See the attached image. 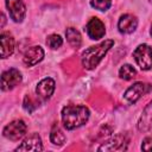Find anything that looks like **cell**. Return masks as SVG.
I'll list each match as a JSON object with an SVG mask.
<instances>
[{
  "label": "cell",
  "instance_id": "1",
  "mask_svg": "<svg viewBox=\"0 0 152 152\" xmlns=\"http://www.w3.org/2000/svg\"><path fill=\"white\" fill-rule=\"evenodd\" d=\"M90 112L86 106L69 104L62 109V122L66 129H75L84 125L89 119Z\"/></svg>",
  "mask_w": 152,
  "mask_h": 152
},
{
  "label": "cell",
  "instance_id": "2",
  "mask_svg": "<svg viewBox=\"0 0 152 152\" xmlns=\"http://www.w3.org/2000/svg\"><path fill=\"white\" fill-rule=\"evenodd\" d=\"M113 45H114V40L107 39L95 46H90V48L86 49L81 57L82 65L84 66V69L91 70V69L96 68L99 65V63L102 61V58L106 56V53L110 50V48H113Z\"/></svg>",
  "mask_w": 152,
  "mask_h": 152
},
{
  "label": "cell",
  "instance_id": "3",
  "mask_svg": "<svg viewBox=\"0 0 152 152\" xmlns=\"http://www.w3.org/2000/svg\"><path fill=\"white\" fill-rule=\"evenodd\" d=\"M133 57L141 70L152 68V48L147 44H140L133 52Z\"/></svg>",
  "mask_w": 152,
  "mask_h": 152
},
{
  "label": "cell",
  "instance_id": "4",
  "mask_svg": "<svg viewBox=\"0 0 152 152\" xmlns=\"http://www.w3.org/2000/svg\"><path fill=\"white\" fill-rule=\"evenodd\" d=\"M26 124L23 120H13L12 122H10L8 125H6L4 127L2 134L5 138L13 140V141H18L19 139H21L25 134H26Z\"/></svg>",
  "mask_w": 152,
  "mask_h": 152
},
{
  "label": "cell",
  "instance_id": "5",
  "mask_svg": "<svg viewBox=\"0 0 152 152\" xmlns=\"http://www.w3.org/2000/svg\"><path fill=\"white\" fill-rule=\"evenodd\" d=\"M152 90V86L144 82H135L133 83L126 91H125V99L129 103H135L142 95L150 93Z\"/></svg>",
  "mask_w": 152,
  "mask_h": 152
},
{
  "label": "cell",
  "instance_id": "6",
  "mask_svg": "<svg viewBox=\"0 0 152 152\" xmlns=\"http://www.w3.org/2000/svg\"><path fill=\"white\" fill-rule=\"evenodd\" d=\"M20 82H21V74L15 68H11L4 71L1 75V89L4 91L13 89Z\"/></svg>",
  "mask_w": 152,
  "mask_h": 152
},
{
  "label": "cell",
  "instance_id": "7",
  "mask_svg": "<svg viewBox=\"0 0 152 152\" xmlns=\"http://www.w3.org/2000/svg\"><path fill=\"white\" fill-rule=\"evenodd\" d=\"M6 7L10 17L15 23H21L26 14V6L23 0H6Z\"/></svg>",
  "mask_w": 152,
  "mask_h": 152
},
{
  "label": "cell",
  "instance_id": "8",
  "mask_svg": "<svg viewBox=\"0 0 152 152\" xmlns=\"http://www.w3.org/2000/svg\"><path fill=\"white\" fill-rule=\"evenodd\" d=\"M86 30H87V34L89 36V38L94 39V40L101 39L106 33L104 24L99 18H91L88 21V24L86 26Z\"/></svg>",
  "mask_w": 152,
  "mask_h": 152
},
{
  "label": "cell",
  "instance_id": "9",
  "mask_svg": "<svg viewBox=\"0 0 152 152\" xmlns=\"http://www.w3.org/2000/svg\"><path fill=\"white\" fill-rule=\"evenodd\" d=\"M55 87H56V83L52 78H50V77L43 78L36 87V94L43 101L49 100L55 91Z\"/></svg>",
  "mask_w": 152,
  "mask_h": 152
},
{
  "label": "cell",
  "instance_id": "10",
  "mask_svg": "<svg viewBox=\"0 0 152 152\" xmlns=\"http://www.w3.org/2000/svg\"><path fill=\"white\" fill-rule=\"evenodd\" d=\"M42 150H43V144L38 133H32L31 135H28L15 148V151H34V152H38Z\"/></svg>",
  "mask_w": 152,
  "mask_h": 152
},
{
  "label": "cell",
  "instance_id": "11",
  "mask_svg": "<svg viewBox=\"0 0 152 152\" xmlns=\"http://www.w3.org/2000/svg\"><path fill=\"white\" fill-rule=\"evenodd\" d=\"M44 58V50L39 45L28 48L24 53V63L27 66H33L38 64Z\"/></svg>",
  "mask_w": 152,
  "mask_h": 152
},
{
  "label": "cell",
  "instance_id": "12",
  "mask_svg": "<svg viewBox=\"0 0 152 152\" xmlns=\"http://www.w3.org/2000/svg\"><path fill=\"white\" fill-rule=\"evenodd\" d=\"M138 26V19L133 14H122L118 21V28L121 33H132Z\"/></svg>",
  "mask_w": 152,
  "mask_h": 152
},
{
  "label": "cell",
  "instance_id": "13",
  "mask_svg": "<svg viewBox=\"0 0 152 152\" xmlns=\"http://www.w3.org/2000/svg\"><path fill=\"white\" fill-rule=\"evenodd\" d=\"M138 129L140 132H148L152 129V100L144 108V110L139 118Z\"/></svg>",
  "mask_w": 152,
  "mask_h": 152
},
{
  "label": "cell",
  "instance_id": "14",
  "mask_svg": "<svg viewBox=\"0 0 152 152\" xmlns=\"http://www.w3.org/2000/svg\"><path fill=\"white\" fill-rule=\"evenodd\" d=\"M1 43V58L10 57L14 51V38L8 32H2L0 36Z\"/></svg>",
  "mask_w": 152,
  "mask_h": 152
},
{
  "label": "cell",
  "instance_id": "15",
  "mask_svg": "<svg viewBox=\"0 0 152 152\" xmlns=\"http://www.w3.org/2000/svg\"><path fill=\"white\" fill-rule=\"evenodd\" d=\"M122 148L124 150L126 148L124 147V138L122 135H116L110 140L103 142L99 147V151H115V150H122Z\"/></svg>",
  "mask_w": 152,
  "mask_h": 152
},
{
  "label": "cell",
  "instance_id": "16",
  "mask_svg": "<svg viewBox=\"0 0 152 152\" xmlns=\"http://www.w3.org/2000/svg\"><path fill=\"white\" fill-rule=\"evenodd\" d=\"M50 140L53 145H57V146H62L64 142H65V134L63 133V131L55 124L51 128V132H50Z\"/></svg>",
  "mask_w": 152,
  "mask_h": 152
},
{
  "label": "cell",
  "instance_id": "17",
  "mask_svg": "<svg viewBox=\"0 0 152 152\" xmlns=\"http://www.w3.org/2000/svg\"><path fill=\"white\" fill-rule=\"evenodd\" d=\"M65 36H66V40H68V43H69L71 46H74V48H78V46L81 45V43H82V38H81L80 32H78L76 28H74V27H69V28H66V31H65Z\"/></svg>",
  "mask_w": 152,
  "mask_h": 152
},
{
  "label": "cell",
  "instance_id": "18",
  "mask_svg": "<svg viewBox=\"0 0 152 152\" xmlns=\"http://www.w3.org/2000/svg\"><path fill=\"white\" fill-rule=\"evenodd\" d=\"M135 75H137V71L131 64H124V65H121V68L119 70V76L126 81L132 80Z\"/></svg>",
  "mask_w": 152,
  "mask_h": 152
},
{
  "label": "cell",
  "instance_id": "19",
  "mask_svg": "<svg viewBox=\"0 0 152 152\" xmlns=\"http://www.w3.org/2000/svg\"><path fill=\"white\" fill-rule=\"evenodd\" d=\"M63 44V39L59 34H50L48 38H46V45L50 48V49H58L61 48Z\"/></svg>",
  "mask_w": 152,
  "mask_h": 152
},
{
  "label": "cell",
  "instance_id": "20",
  "mask_svg": "<svg viewBox=\"0 0 152 152\" xmlns=\"http://www.w3.org/2000/svg\"><path fill=\"white\" fill-rule=\"evenodd\" d=\"M90 5L99 11H107L110 5H112V0H90Z\"/></svg>",
  "mask_w": 152,
  "mask_h": 152
},
{
  "label": "cell",
  "instance_id": "21",
  "mask_svg": "<svg viewBox=\"0 0 152 152\" xmlns=\"http://www.w3.org/2000/svg\"><path fill=\"white\" fill-rule=\"evenodd\" d=\"M24 108H25L28 113H32V112L37 108V106H36V104H33V102H32L31 97L25 96V99H24Z\"/></svg>",
  "mask_w": 152,
  "mask_h": 152
},
{
  "label": "cell",
  "instance_id": "22",
  "mask_svg": "<svg viewBox=\"0 0 152 152\" xmlns=\"http://www.w3.org/2000/svg\"><path fill=\"white\" fill-rule=\"evenodd\" d=\"M141 150H144V151H152V138H145L142 140Z\"/></svg>",
  "mask_w": 152,
  "mask_h": 152
},
{
  "label": "cell",
  "instance_id": "23",
  "mask_svg": "<svg viewBox=\"0 0 152 152\" xmlns=\"http://www.w3.org/2000/svg\"><path fill=\"white\" fill-rule=\"evenodd\" d=\"M1 18H2V24H1V27H2V26H4V24H5V14H4V13L1 14Z\"/></svg>",
  "mask_w": 152,
  "mask_h": 152
},
{
  "label": "cell",
  "instance_id": "24",
  "mask_svg": "<svg viewBox=\"0 0 152 152\" xmlns=\"http://www.w3.org/2000/svg\"><path fill=\"white\" fill-rule=\"evenodd\" d=\"M150 34L152 36V25H151V28H150Z\"/></svg>",
  "mask_w": 152,
  "mask_h": 152
},
{
  "label": "cell",
  "instance_id": "25",
  "mask_svg": "<svg viewBox=\"0 0 152 152\" xmlns=\"http://www.w3.org/2000/svg\"><path fill=\"white\" fill-rule=\"evenodd\" d=\"M148 1H150V2H152V0H148Z\"/></svg>",
  "mask_w": 152,
  "mask_h": 152
}]
</instances>
